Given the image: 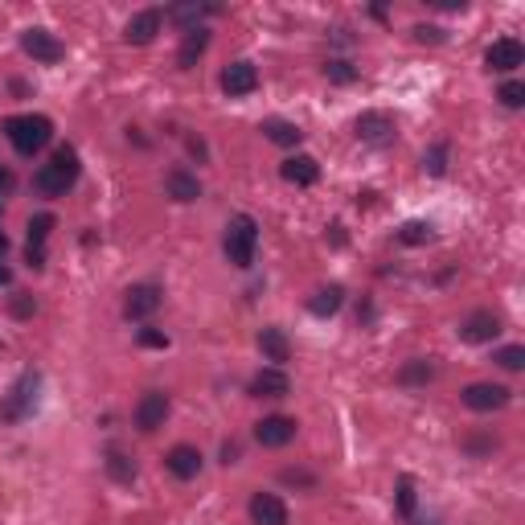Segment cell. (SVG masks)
<instances>
[{
	"mask_svg": "<svg viewBox=\"0 0 525 525\" xmlns=\"http://www.w3.org/2000/svg\"><path fill=\"white\" fill-rule=\"evenodd\" d=\"M78 180V152L74 148H57L37 172H33V189L41 197H66V189H74Z\"/></svg>",
	"mask_w": 525,
	"mask_h": 525,
	"instance_id": "cell-1",
	"label": "cell"
},
{
	"mask_svg": "<svg viewBox=\"0 0 525 525\" xmlns=\"http://www.w3.org/2000/svg\"><path fill=\"white\" fill-rule=\"evenodd\" d=\"M5 136L21 156H37L54 139V123L46 115H13V119H5Z\"/></svg>",
	"mask_w": 525,
	"mask_h": 525,
	"instance_id": "cell-2",
	"label": "cell"
},
{
	"mask_svg": "<svg viewBox=\"0 0 525 525\" xmlns=\"http://www.w3.org/2000/svg\"><path fill=\"white\" fill-rule=\"evenodd\" d=\"M221 246H226V259L234 262V267H251V262H254V246H259V221H254L251 213H234V218H230V226H226Z\"/></svg>",
	"mask_w": 525,
	"mask_h": 525,
	"instance_id": "cell-3",
	"label": "cell"
},
{
	"mask_svg": "<svg viewBox=\"0 0 525 525\" xmlns=\"http://www.w3.org/2000/svg\"><path fill=\"white\" fill-rule=\"evenodd\" d=\"M509 398H513V390L509 386H500V382H472V386H464L459 390V402H464L468 410H500V407H509Z\"/></svg>",
	"mask_w": 525,
	"mask_h": 525,
	"instance_id": "cell-4",
	"label": "cell"
},
{
	"mask_svg": "<svg viewBox=\"0 0 525 525\" xmlns=\"http://www.w3.org/2000/svg\"><path fill=\"white\" fill-rule=\"evenodd\" d=\"M169 410H172V402H169V394L164 390H148L144 398L136 402V427L144 435H152L156 427H164V418H169Z\"/></svg>",
	"mask_w": 525,
	"mask_h": 525,
	"instance_id": "cell-5",
	"label": "cell"
},
{
	"mask_svg": "<svg viewBox=\"0 0 525 525\" xmlns=\"http://www.w3.org/2000/svg\"><path fill=\"white\" fill-rule=\"evenodd\" d=\"M21 49L33 57V62H62V57H66V46L49 29H25L21 33Z\"/></svg>",
	"mask_w": 525,
	"mask_h": 525,
	"instance_id": "cell-6",
	"label": "cell"
},
{
	"mask_svg": "<svg viewBox=\"0 0 525 525\" xmlns=\"http://www.w3.org/2000/svg\"><path fill=\"white\" fill-rule=\"evenodd\" d=\"M254 439L262 443V448H287V443L295 439V418L287 415H267L254 423Z\"/></svg>",
	"mask_w": 525,
	"mask_h": 525,
	"instance_id": "cell-7",
	"label": "cell"
},
{
	"mask_svg": "<svg viewBox=\"0 0 525 525\" xmlns=\"http://www.w3.org/2000/svg\"><path fill=\"white\" fill-rule=\"evenodd\" d=\"M521 62H525V46H521L517 37H500V41H492L489 54H484V66H489V70H497V74L517 70Z\"/></svg>",
	"mask_w": 525,
	"mask_h": 525,
	"instance_id": "cell-8",
	"label": "cell"
},
{
	"mask_svg": "<svg viewBox=\"0 0 525 525\" xmlns=\"http://www.w3.org/2000/svg\"><path fill=\"white\" fill-rule=\"evenodd\" d=\"M156 308H160V287H156V283L128 287V300H123V316H128V320H148Z\"/></svg>",
	"mask_w": 525,
	"mask_h": 525,
	"instance_id": "cell-9",
	"label": "cell"
},
{
	"mask_svg": "<svg viewBox=\"0 0 525 525\" xmlns=\"http://www.w3.org/2000/svg\"><path fill=\"white\" fill-rule=\"evenodd\" d=\"M54 213H37V218L29 221V242H25V259H29V267H46V242H49V230H54Z\"/></svg>",
	"mask_w": 525,
	"mask_h": 525,
	"instance_id": "cell-10",
	"label": "cell"
},
{
	"mask_svg": "<svg viewBox=\"0 0 525 525\" xmlns=\"http://www.w3.org/2000/svg\"><path fill=\"white\" fill-rule=\"evenodd\" d=\"M292 394V382L279 365H267L251 377V398H287Z\"/></svg>",
	"mask_w": 525,
	"mask_h": 525,
	"instance_id": "cell-11",
	"label": "cell"
},
{
	"mask_svg": "<svg viewBox=\"0 0 525 525\" xmlns=\"http://www.w3.org/2000/svg\"><path fill=\"white\" fill-rule=\"evenodd\" d=\"M254 87H259V70H254L251 62H230L226 70H221V90H226L230 98L251 95Z\"/></svg>",
	"mask_w": 525,
	"mask_h": 525,
	"instance_id": "cell-12",
	"label": "cell"
},
{
	"mask_svg": "<svg viewBox=\"0 0 525 525\" xmlns=\"http://www.w3.org/2000/svg\"><path fill=\"white\" fill-rule=\"evenodd\" d=\"M279 172H283V180H292V185H300V189L320 180V164H316V156H308V152L287 156V160L279 164Z\"/></svg>",
	"mask_w": 525,
	"mask_h": 525,
	"instance_id": "cell-13",
	"label": "cell"
},
{
	"mask_svg": "<svg viewBox=\"0 0 525 525\" xmlns=\"http://www.w3.org/2000/svg\"><path fill=\"white\" fill-rule=\"evenodd\" d=\"M164 468H169L177 480H193V476L201 472V451H197L193 443H177V448L164 456Z\"/></svg>",
	"mask_w": 525,
	"mask_h": 525,
	"instance_id": "cell-14",
	"label": "cell"
},
{
	"mask_svg": "<svg viewBox=\"0 0 525 525\" xmlns=\"http://www.w3.org/2000/svg\"><path fill=\"white\" fill-rule=\"evenodd\" d=\"M160 8H144V13H136L128 21V29H123V41H128V46H148V41L156 37V33H160Z\"/></svg>",
	"mask_w": 525,
	"mask_h": 525,
	"instance_id": "cell-15",
	"label": "cell"
},
{
	"mask_svg": "<svg viewBox=\"0 0 525 525\" xmlns=\"http://www.w3.org/2000/svg\"><path fill=\"white\" fill-rule=\"evenodd\" d=\"M37 386H41L37 374H21V382H16L13 398H8V407H5V418H25V415H29V410L37 407Z\"/></svg>",
	"mask_w": 525,
	"mask_h": 525,
	"instance_id": "cell-16",
	"label": "cell"
},
{
	"mask_svg": "<svg viewBox=\"0 0 525 525\" xmlns=\"http://www.w3.org/2000/svg\"><path fill=\"white\" fill-rule=\"evenodd\" d=\"M251 521L254 525H287V505L275 492H254L251 497Z\"/></svg>",
	"mask_w": 525,
	"mask_h": 525,
	"instance_id": "cell-17",
	"label": "cell"
},
{
	"mask_svg": "<svg viewBox=\"0 0 525 525\" xmlns=\"http://www.w3.org/2000/svg\"><path fill=\"white\" fill-rule=\"evenodd\" d=\"M497 333H500V316L489 308H476L472 316L459 324V336H464V341H492Z\"/></svg>",
	"mask_w": 525,
	"mask_h": 525,
	"instance_id": "cell-18",
	"label": "cell"
},
{
	"mask_svg": "<svg viewBox=\"0 0 525 525\" xmlns=\"http://www.w3.org/2000/svg\"><path fill=\"white\" fill-rule=\"evenodd\" d=\"M357 136L365 139V144H390V139H394V119L386 111H365L357 119Z\"/></svg>",
	"mask_w": 525,
	"mask_h": 525,
	"instance_id": "cell-19",
	"label": "cell"
},
{
	"mask_svg": "<svg viewBox=\"0 0 525 525\" xmlns=\"http://www.w3.org/2000/svg\"><path fill=\"white\" fill-rule=\"evenodd\" d=\"M164 189H169L172 201H197V197H201V180L185 169H172L169 177H164Z\"/></svg>",
	"mask_w": 525,
	"mask_h": 525,
	"instance_id": "cell-20",
	"label": "cell"
},
{
	"mask_svg": "<svg viewBox=\"0 0 525 525\" xmlns=\"http://www.w3.org/2000/svg\"><path fill=\"white\" fill-rule=\"evenodd\" d=\"M210 49V29H193V33H185V41H180V49H177V66L180 70H193L197 66V57Z\"/></svg>",
	"mask_w": 525,
	"mask_h": 525,
	"instance_id": "cell-21",
	"label": "cell"
},
{
	"mask_svg": "<svg viewBox=\"0 0 525 525\" xmlns=\"http://www.w3.org/2000/svg\"><path fill=\"white\" fill-rule=\"evenodd\" d=\"M259 349H262V357L275 361L279 369H283V361L292 357V341L283 336V328H262V333H259Z\"/></svg>",
	"mask_w": 525,
	"mask_h": 525,
	"instance_id": "cell-22",
	"label": "cell"
},
{
	"mask_svg": "<svg viewBox=\"0 0 525 525\" xmlns=\"http://www.w3.org/2000/svg\"><path fill=\"white\" fill-rule=\"evenodd\" d=\"M210 13H218V5H177V8H169V21L185 25V33H193V29H201V16H210Z\"/></svg>",
	"mask_w": 525,
	"mask_h": 525,
	"instance_id": "cell-23",
	"label": "cell"
},
{
	"mask_svg": "<svg viewBox=\"0 0 525 525\" xmlns=\"http://www.w3.org/2000/svg\"><path fill=\"white\" fill-rule=\"evenodd\" d=\"M262 136L271 139V144H283V148H295L304 139V131L295 128V123H287V119H267L262 123Z\"/></svg>",
	"mask_w": 525,
	"mask_h": 525,
	"instance_id": "cell-24",
	"label": "cell"
},
{
	"mask_svg": "<svg viewBox=\"0 0 525 525\" xmlns=\"http://www.w3.org/2000/svg\"><path fill=\"white\" fill-rule=\"evenodd\" d=\"M341 304H345V287L333 283V287H320V292L312 295L308 308H312V316H333V312L341 308Z\"/></svg>",
	"mask_w": 525,
	"mask_h": 525,
	"instance_id": "cell-25",
	"label": "cell"
},
{
	"mask_svg": "<svg viewBox=\"0 0 525 525\" xmlns=\"http://www.w3.org/2000/svg\"><path fill=\"white\" fill-rule=\"evenodd\" d=\"M431 377H435V365H431V361H423V357L407 361V365L398 369V382L402 386H427Z\"/></svg>",
	"mask_w": 525,
	"mask_h": 525,
	"instance_id": "cell-26",
	"label": "cell"
},
{
	"mask_svg": "<svg viewBox=\"0 0 525 525\" xmlns=\"http://www.w3.org/2000/svg\"><path fill=\"white\" fill-rule=\"evenodd\" d=\"M107 472L115 476V480H136V464H131L128 456H123V451H111V456H107Z\"/></svg>",
	"mask_w": 525,
	"mask_h": 525,
	"instance_id": "cell-27",
	"label": "cell"
},
{
	"mask_svg": "<svg viewBox=\"0 0 525 525\" xmlns=\"http://www.w3.org/2000/svg\"><path fill=\"white\" fill-rule=\"evenodd\" d=\"M497 361L500 369H509V374H517V369H525V349L521 345H505V349H497Z\"/></svg>",
	"mask_w": 525,
	"mask_h": 525,
	"instance_id": "cell-28",
	"label": "cell"
},
{
	"mask_svg": "<svg viewBox=\"0 0 525 525\" xmlns=\"http://www.w3.org/2000/svg\"><path fill=\"white\" fill-rule=\"evenodd\" d=\"M398 513L415 517V480L410 476H398Z\"/></svg>",
	"mask_w": 525,
	"mask_h": 525,
	"instance_id": "cell-29",
	"label": "cell"
},
{
	"mask_svg": "<svg viewBox=\"0 0 525 525\" xmlns=\"http://www.w3.org/2000/svg\"><path fill=\"white\" fill-rule=\"evenodd\" d=\"M427 172H431V177H443V172H448V144L431 148V156H427Z\"/></svg>",
	"mask_w": 525,
	"mask_h": 525,
	"instance_id": "cell-30",
	"label": "cell"
},
{
	"mask_svg": "<svg viewBox=\"0 0 525 525\" xmlns=\"http://www.w3.org/2000/svg\"><path fill=\"white\" fill-rule=\"evenodd\" d=\"M398 238H402V242H410V246H415V242H427V238H431V226H427V221H407Z\"/></svg>",
	"mask_w": 525,
	"mask_h": 525,
	"instance_id": "cell-31",
	"label": "cell"
},
{
	"mask_svg": "<svg viewBox=\"0 0 525 525\" xmlns=\"http://www.w3.org/2000/svg\"><path fill=\"white\" fill-rule=\"evenodd\" d=\"M324 74H328L333 82H353V78H357V70H353L349 62H341V57H336V62H328V66H324Z\"/></svg>",
	"mask_w": 525,
	"mask_h": 525,
	"instance_id": "cell-32",
	"label": "cell"
},
{
	"mask_svg": "<svg viewBox=\"0 0 525 525\" xmlns=\"http://www.w3.org/2000/svg\"><path fill=\"white\" fill-rule=\"evenodd\" d=\"M497 98H500L505 107H521V103H525V87H521V82H505Z\"/></svg>",
	"mask_w": 525,
	"mask_h": 525,
	"instance_id": "cell-33",
	"label": "cell"
},
{
	"mask_svg": "<svg viewBox=\"0 0 525 525\" xmlns=\"http://www.w3.org/2000/svg\"><path fill=\"white\" fill-rule=\"evenodd\" d=\"M139 345H144V349H169V336H164L160 328H139Z\"/></svg>",
	"mask_w": 525,
	"mask_h": 525,
	"instance_id": "cell-34",
	"label": "cell"
},
{
	"mask_svg": "<svg viewBox=\"0 0 525 525\" xmlns=\"http://www.w3.org/2000/svg\"><path fill=\"white\" fill-rule=\"evenodd\" d=\"M415 41H443V33H439V29H427V25H418V29H415Z\"/></svg>",
	"mask_w": 525,
	"mask_h": 525,
	"instance_id": "cell-35",
	"label": "cell"
},
{
	"mask_svg": "<svg viewBox=\"0 0 525 525\" xmlns=\"http://www.w3.org/2000/svg\"><path fill=\"white\" fill-rule=\"evenodd\" d=\"M238 459V443H221V464H234Z\"/></svg>",
	"mask_w": 525,
	"mask_h": 525,
	"instance_id": "cell-36",
	"label": "cell"
},
{
	"mask_svg": "<svg viewBox=\"0 0 525 525\" xmlns=\"http://www.w3.org/2000/svg\"><path fill=\"white\" fill-rule=\"evenodd\" d=\"M283 484H312V476H304V472H292V468H287V472H283Z\"/></svg>",
	"mask_w": 525,
	"mask_h": 525,
	"instance_id": "cell-37",
	"label": "cell"
},
{
	"mask_svg": "<svg viewBox=\"0 0 525 525\" xmlns=\"http://www.w3.org/2000/svg\"><path fill=\"white\" fill-rule=\"evenodd\" d=\"M13 308H16V316H29V312H33V304L25 300V292H21V295H16V300H13Z\"/></svg>",
	"mask_w": 525,
	"mask_h": 525,
	"instance_id": "cell-38",
	"label": "cell"
},
{
	"mask_svg": "<svg viewBox=\"0 0 525 525\" xmlns=\"http://www.w3.org/2000/svg\"><path fill=\"white\" fill-rule=\"evenodd\" d=\"M8 279H13V271H8V267H5V259H0V287H5Z\"/></svg>",
	"mask_w": 525,
	"mask_h": 525,
	"instance_id": "cell-39",
	"label": "cell"
},
{
	"mask_svg": "<svg viewBox=\"0 0 525 525\" xmlns=\"http://www.w3.org/2000/svg\"><path fill=\"white\" fill-rule=\"evenodd\" d=\"M8 185H13V172H5V169H0V189H8Z\"/></svg>",
	"mask_w": 525,
	"mask_h": 525,
	"instance_id": "cell-40",
	"label": "cell"
},
{
	"mask_svg": "<svg viewBox=\"0 0 525 525\" xmlns=\"http://www.w3.org/2000/svg\"><path fill=\"white\" fill-rule=\"evenodd\" d=\"M5 251H8V238H5V234H0V259H5Z\"/></svg>",
	"mask_w": 525,
	"mask_h": 525,
	"instance_id": "cell-41",
	"label": "cell"
},
{
	"mask_svg": "<svg viewBox=\"0 0 525 525\" xmlns=\"http://www.w3.org/2000/svg\"><path fill=\"white\" fill-rule=\"evenodd\" d=\"M423 525H439V521H423Z\"/></svg>",
	"mask_w": 525,
	"mask_h": 525,
	"instance_id": "cell-42",
	"label": "cell"
}]
</instances>
